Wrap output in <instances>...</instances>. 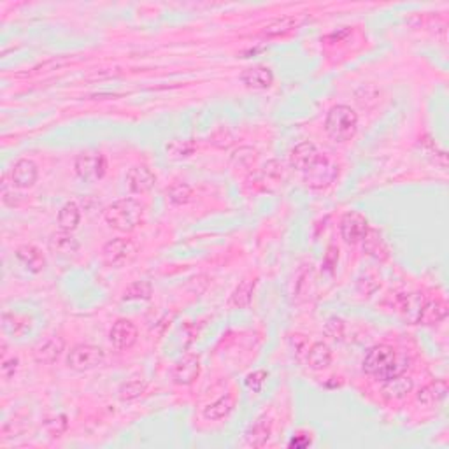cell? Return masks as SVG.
<instances>
[{"label":"cell","mask_w":449,"mask_h":449,"mask_svg":"<svg viewBox=\"0 0 449 449\" xmlns=\"http://www.w3.org/2000/svg\"><path fill=\"white\" fill-rule=\"evenodd\" d=\"M344 321L340 318H330L325 325V333L333 340H342L344 337Z\"/></svg>","instance_id":"cell-40"},{"label":"cell","mask_w":449,"mask_h":449,"mask_svg":"<svg viewBox=\"0 0 449 449\" xmlns=\"http://www.w3.org/2000/svg\"><path fill=\"white\" fill-rule=\"evenodd\" d=\"M255 160L256 151L253 149V147H239V149L232 154V161H235L239 167H249Z\"/></svg>","instance_id":"cell-39"},{"label":"cell","mask_w":449,"mask_h":449,"mask_svg":"<svg viewBox=\"0 0 449 449\" xmlns=\"http://www.w3.org/2000/svg\"><path fill=\"white\" fill-rule=\"evenodd\" d=\"M298 20L295 16H283L277 18V20L270 21L269 25L263 30V35L269 39L272 37H283V35H288L290 32H293L297 28Z\"/></svg>","instance_id":"cell-28"},{"label":"cell","mask_w":449,"mask_h":449,"mask_svg":"<svg viewBox=\"0 0 449 449\" xmlns=\"http://www.w3.org/2000/svg\"><path fill=\"white\" fill-rule=\"evenodd\" d=\"M414 388V381L406 374L395 375L391 379L382 381V395L388 400H400L409 395Z\"/></svg>","instance_id":"cell-21"},{"label":"cell","mask_w":449,"mask_h":449,"mask_svg":"<svg viewBox=\"0 0 449 449\" xmlns=\"http://www.w3.org/2000/svg\"><path fill=\"white\" fill-rule=\"evenodd\" d=\"M153 295V286L149 281H133L123 291V300H149Z\"/></svg>","instance_id":"cell-31"},{"label":"cell","mask_w":449,"mask_h":449,"mask_svg":"<svg viewBox=\"0 0 449 449\" xmlns=\"http://www.w3.org/2000/svg\"><path fill=\"white\" fill-rule=\"evenodd\" d=\"M255 288H256V277H246L241 283L235 286V290L232 291L230 295V307L235 309H246L249 307L253 300V295H255Z\"/></svg>","instance_id":"cell-23"},{"label":"cell","mask_w":449,"mask_h":449,"mask_svg":"<svg viewBox=\"0 0 449 449\" xmlns=\"http://www.w3.org/2000/svg\"><path fill=\"white\" fill-rule=\"evenodd\" d=\"M65 351V339L62 335H49L34 347V360L41 365H51Z\"/></svg>","instance_id":"cell-13"},{"label":"cell","mask_w":449,"mask_h":449,"mask_svg":"<svg viewBox=\"0 0 449 449\" xmlns=\"http://www.w3.org/2000/svg\"><path fill=\"white\" fill-rule=\"evenodd\" d=\"M361 246H363V251L367 253L372 258L379 260V262H384L389 258V248L386 244V241L382 239V235L379 234L374 228H368V232L365 234V237L361 239Z\"/></svg>","instance_id":"cell-20"},{"label":"cell","mask_w":449,"mask_h":449,"mask_svg":"<svg viewBox=\"0 0 449 449\" xmlns=\"http://www.w3.org/2000/svg\"><path fill=\"white\" fill-rule=\"evenodd\" d=\"M18 263L23 267L27 272L39 274L46 269V258L41 249L34 244H23L14 251Z\"/></svg>","instance_id":"cell-17"},{"label":"cell","mask_w":449,"mask_h":449,"mask_svg":"<svg viewBox=\"0 0 449 449\" xmlns=\"http://www.w3.org/2000/svg\"><path fill=\"white\" fill-rule=\"evenodd\" d=\"M23 200V195L18 192H14V186L9 189V181H7V175H4L2 181V203L7 207H18Z\"/></svg>","instance_id":"cell-38"},{"label":"cell","mask_w":449,"mask_h":449,"mask_svg":"<svg viewBox=\"0 0 449 449\" xmlns=\"http://www.w3.org/2000/svg\"><path fill=\"white\" fill-rule=\"evenodd\" d=\"M147 388V381L142 377H132L128 381L123 382L118 389V396L121 402H132V400L139 398Z\"/></svg>","instance_id":"cell-29"},{"label":"cell","mask_w":449,"mask_h":449,"mask_svg":"<svg viewBox=\"0 0 449 449\" xmlns=\"http://www.w3.org/2000/svg\"><path fill=\"white\" fill-rule=\"evenodd\" d=\"M195 149V142L189 139H172L170 142H167V146H165V151H167L172 158H186L189 156V154H193Z\"/></svg>","instance_id":"cell-32"},{"label":"cell","mask_w":449,"mask_h":449,"mask_svg":"<svg viewBox=\"0 0 449 449\" xmlns=\"http://www.w3.org/2000/svg\"><path fill=\"white\" fill-rule=\"evenodd\" d=\"M241 81L244 86L251 90H267L274 83V72L265 65H255L246 69L241 74Z\"/></svg>","instance_id":"cell-18"},{"label":"cell","mask_w":449,"mask_h":449,"mask_svg":"<svg viewBox=\"0 0 449 449\" xmlns=\"http://www.w3.org/2000/svg\"><path fill=\"white\" fill-rule=\"evenodd\" d=\"M209 142L213 146L220 147V149H227V147H230L234 144V135H232V132L227 126H217L209 135Z\"/></svg>","instance_id":"cell-34"},{"label":"cell","mask_w":449,"mask_h":449,"mask_svg":"<svg viewBox=\"0 0 449 449\" xmlns=\"http://www.w3.org/2000/svg\"><path fill=\"white\" fill-rule=\"evenodd\" d=\"M137 256V244L132 239L126 237H116L105 242L102 248V258H104L105 265L112 267V269H119V267L126 265L132 262Z\"/></svg>","instance_id":"cell-6"},{"label":"cell","mask_w":449,"mask_h":449,"mask_svg":"<svg viewBox=\"0 0 449 449\" xmlns=\"http://www.w3.org/2000/svg\"><path fill=\"white\" fill-rule=\"evenodd\" d=\"M235 403H237V395H235L234 391H228L217 400H214L213 403H209V406L203 409L202 414L203 417L209 421L223 420V417H227L228 414L235 409Z\"/></svg>","instance_id":"cell-22"},{"label":"cell","mask_w":449,"mask_h":449,"mask_svg":"<svg viewBox=\"0 0 449 449\" xmlns=\"http://www.w3.org/2000/svg\"><path fill=\"white\" fill-rule=\"evenodd\" d=\"M318 156H319L318 147H316L312 142H309V140H304V142L297 144V146L291 149L290 165L293 168H297V170L304 172L314 163Z\"/></svg>","instance_id":"cell-19"},{"label":"cell","mask_w":449,"mask_h":449,"mask_svg":"<svg viewBox=\"0 0 449 449\" xmlns=\"http://www.w3.org/2000/svg\"><path fill=\"white\" fill-rule=\"evenodd\" d=\"M125 182L130 192L135 193V195H142V193H147L153 188L154 182H156V177H154L149 167H146V165H135V167H132L126 172Z\"/></svg>","instance_id":"cell-14"},{"label":"cell","mask_w":449,"mask_h":449,"mask_svg":"<svg viewBox=\"0 0 449 449\" xmlns=\"http://www.w3.org/2000/svg\"><path fill=\"white\" fill-rule=\"evenodd\" d=\"M361 367H363L365 374L372 375L377 381H386L395 375L406 374L407 367H409V358L398 354L388 344H377L367 351Z\"/></svg>","instance_id":"cell-1"},{"label":"cell","mask_w":449,"mask_h":449,"mask_svg":"<svg viewBox=\"0 0 449 449\" xmlns=\"http://www.w3.org/2000/svg\"><path fill=\"white\" fill-rule=\"evenodd\" d=\"M2 328L4 332L9 333V335H20L27 328V323L21 316L14 314V312H4L2 314Z\"/></svg>","instance_id":"cell-33"},{"label":"cell","mask_w":449,"mask_h":449,"mask_svg":"<svg viewBox=\"0 0 449 449\" xmlns=\"http://www.w3.org/2000/svg\"><path fill=\"white\" fill-rule=\"evenodd\" d=\"M39 168L30 158H20L11 168V181L16 188H30L37 182Z\"/></svg>","instance_id":"cell-15"},{"label":"cell","mask_w":449,"mask_h":449,"mask_svg":"<svg viewBox=\"0 0 449 449\" xmlns=\"http://www.w3.org/2000/svg\"><path fill=\"white\" fill-rule=\"evenodd\" d=\"M445 393H448V382L442 381V379H438V381L424 384L423 388L417 391L416 396H417V402L423 403V406H427V407H431V406H437V403H441L442 400H444Z\"/></svg>","instance_id":"cell-24"},{"label":"cell","mask_w":449,"mask_h":449,"mask_svg":"<svg viewBox=\"0 0 449 449\" xmlns=\"http://www.w3.org/2000/svg\"><path fill=\"white\" fill-rule=\"evenodd\" d=\"M104 360L105 353L102 347L93 344H77L67 354V367L76 372H86L100 367Z\"/></svg>","instance_id":"cell-4"},{"label":"cell","mask_w":449,"mask_h":449,"mask_svg":"<svg viewBox=\"0 0 449 449\" xmlns=\"http://www.w3.org/2000/svg\"><path fill=\"white\" fill-rule=\"evenodd\" d=\"M137 337H139L137 326L130 319H118L109 330V340L119 351L130 349L137 342Z\"/></svg>","instance_id":"cell-10"},{"label":"cell","mask_w":449,"mask_h":449,"mask_svg":"<svg viewBox=\"0 0 449 449\" xmlns=\"http://www.w3.org/2000/svg\"><path fill=\"white\" fill-rule=\"evenodd\" d=\"M290 346H291V351H293V356L297 358L298 361L307 360L309 342H307V339H305V335H300V333H295V335H291Z\"/></svg>","instance_id":"cell-36"},{"label":"cell","mask_w":449,"mask_h":449,"mask_svg":"<svg viewBox=\"0 0 449 449\" xmlns=\"http://www.w3.org/2000/svg\"><path fill=\"white\" fill-rule=\"evenodd\" d=\"M267 377H269V372L262 370V368H260V370H255V372H249V374L246 375V379H244L246 388H248L249 391H253V393H260L262 391L263 384H265Z\"/></svg>","instance_id":"cell-35"},{"label":"cell","mask_w":449,"mask_h":449,"mask_svg":"<svg viewBox=\"0 0 449 449\" xmlns=\"http://www.w3.org/2000/svg\"><path fill=\"white\" fill-rule=\"evenodd\" d=\"M18 365H20V360L16 356H9L7 358L6 353H2V365H0V370H2V377L6 381L14 377L18 370Z\"/></svg>","instance_id":"cell-42"},{"label":"cell","mask_w":449,"mask_h":449,"mask_svg":"<svg viewBox=\"0 0 449 449\" xmlns=\"http://www.w3.org/2000/svg\"><path fill=\"white\" fill-rule=\"evenodd\" d=\"M307 363L312 370H323L332 363V349L326 342H314L309 347Z\"/></svg>","instance_id":"cell-26"},{"label":"cell","mask_w":449,"mask_h":449,"mask_svg":"<svg viewBox=\"0 0 449 449\" xmlns=\"http://www.w3.org/2000/svg\"><path fill=\"white\" fill-rule=\"evenodd\" d=\"M358 128V114L349 105H333L325 119V130L328 137L335 142L351 140Z\"/></svg>","instance_id":"cell-3"},{"label":"cell","mask_w":449,"mask_h":449,"mask_svg":"<svg viewBox=\"0 0 449 449\" xmlns=\"http://www.w3.org/2000/svg\"><path fill=\"white\" fill-rule=\"evenodd\" d=\"M368 220L358 210H349L342 216L339 224L340 237L346 244H358L361 242V239L365 237V234L368 232Z\"/></svg>","instance_id":"cell-8"},{"label":"cell","mask_w":449,"mask_h":449,"mask_svg":"<svg viewBox=\"0 0 449 449\" xmlns=\"http://www.w3.org/2000/svg\"><path fill=\"white\" fill-rule=\"evenodd\" d=\"M167 199L174 206H186L193 199L192 186L188 182H174L167 188Z\"/></svg>","instance_id":"cell-30"},{"label":"cell","mask_w":449,"mask_h":449,"mask_svg":"<svg viewBox=\"0 0 449 449\" xmlns=\"http://www.w3.org/2000/svg\"><path fill=\"white\" fill-rule=\"evenodd\" d=\"M272 435V421L267 416H258L248 427L244 434V445L248 448H263Z\"/></svg>","instance_id":"cell-16"},{"label":"cell","mask_w":449,"mask_h":449,"mask_svg":"<svg viewBox=\"0 0 449 449\" xmlns=\"http://www.w3.org/2000/svg\"><path fill=\"white\" fill-rule=\"evenodd\" d=\"M339 175V167L326 154L319 153L314 163L304 170V182L312 189L328 188Z\"/></svg>","instance_id":"cell-5"},{"label":"cell","mask_w":449,"mask_h":449,"mask_svg":"<svg viewBox=\"0 0 449 449\" xmlns=\"http://www.w3.org/2000/svg\"><path fill=\"white\" fill-rule=\"evenodd\" d=\"M337 262H339V249H337L335 246H328L325 256H323V270H325L326 274H333Z\"/></svg>","instance_id":"cell-43"},{"label":"cell","mask_w":449,"mask_h":449,"mask_svg":"<svg viewBox=\"0 0 449 449\" xmlns=\"http://www.w3.org/2000/svg\"><path fill=\"white\" fill-rule=\"evenodd\" d=\"M172 381L177 386H189L199 379L200 375V360L195 354H186L181 360L175 361L172 367Z\"/></svg>","instance_id":"cell-11"},{"label":"cell","mask_w":449,"mask_h":449,"mask_svg":"<svg viewBox=\"0 0 449 449\" xmlns=\"http://www.w3.org/2000/svg\"><path fill=\"white\" fill-rule=\"evenodd\" d=\"M74 168L81 181L93 182L104 177L107 161H105L104 154L97 153V151H81L74 161Z\"/></svg>","instance_id":"cell-7"},{"label":"cell","mask_w":449,"mask_h":449,"mask_svg":"<svg viewBox=\"0 0 449 449\" xmlns=\"http://www.w3.org/2000/svg\"><path fill=\"white\" fill-rule=\"evenodd\" d=\"M79 241L67 230L53 232L48 239V249L60 258H72L79 253Z\"/></svg>","instance_id":"cell-12"},{"label":"cell","mask_w":449,"mask_h":449,"mask_svg":"<svg viewBox=\"0 0 449 449\" xmlns=\"http://www.w3.org/2000/svg\"><path fill=\"white\" fill-rule=\"evenodd\" d=\"M311 444V441L309 438H302V435H297V437H293L290 441V448H305V445Z\"/></svg>","instance_id":"cell-44"},{"label":"cell","mask_w":449,"mask_h":449,"mask_svg":"<svg viewBox=\"0 0 449 449\" xmlns=\"http://www.w3.org/2000/svg\"><path fill=\"white\" fill-rule=\"evenodd\" d=\"M144 214L142 203L135 199H119L105 207L104 220L111 228L118 232H132L140 223Z\"/></svg>","instance_id":"cell-2"},{"label":"cell","mask_w":449,"mask_h":449,"mask_svg":"<svg viewBox=\"0 0 449 449\" xmlns=\"http://www.w3.org/2000/svg\"><path fill=\"white\" fill-rule=\"evenodd\" d=\"M379 288V283H377V277L372 276L370 272H365L361 274L360 279H358V290H360V293L363 295H372L375 290Z\"/></svg>","instance_id":"cell-41"},{"label":"cell","mask_w":449,"mask_h":449,"mask_svg":"<svg viewBox=\"0 0 449 449\" xmlns=\"http://www.w3.org/2000/svg\"><path fill=\"white\" fill-rule=\"evenodd\" d=\"M445 318H448V305L442 298H434V300L424 302L420 323H423V325H438Z\"/></svg>","instance_id":"cell-25"},{"label":"cell","mask_w":449,"mask_h":449,"mask_svg":"<svg viewBox=\"0 0 449 449\" xmlns=\"http://www.w3.org/2000/svg\"><path fill=\"white\" fill-rule=\"evenodd\" d=\"M81 221V209L79 206H77L76 202H67L63 203L62 209H60L58 213V224L62 230H67V232H72L76 230L77 224H79Z\"/></svg>","instance_id":"cell-27"},{"label":"cell","mask_w":449,"mask_h":449,"mask_svg":"<svg viewBox=\"0 0 449 449\" xmlns=\"http://www.w3.org/2000/svg\"><path fill=\"white\" fill-rule=\"evenodd\" d=\"M69 421H67L65 414H56V416L46 420V430L51 434V437H60L63 431H67Z\"/></svg>","instance_id":"cell-37"},{"label":"cell","mask_w":449,"mask_h":449,"mask_svg":"<svg viewBox=\"0 0 449 449\" xmlns=\"http://www.w3.org/2000/svg\"><path fill=\"white\" fill-rule=\"evenodd\" d=\"M424 302H427V298L421 293H395V297H393V307H395L407 321L413 323V325H417Z\"/></svg>","instance_id":"cell-9"}]
</instances>
